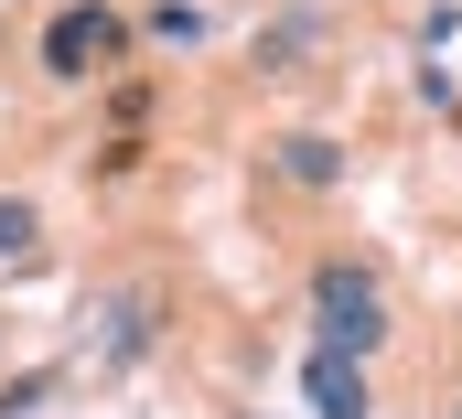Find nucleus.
I'll return each mask as SVG.
<instances>
[{
	"instance_id": "f257e3e1",
	"label": "nucleus",
	"mask_w": 462,
	"mask_h": 419,
	"mask_svg": "<svg viewBox=\"0 0 462 419\" xmlns=\"http://www.w3.org/2000/svg\"><path fill=\"white\" fill-rule=\"evenodd\" d=\"M312 355H345V366H365L376 344H387V291H376V269L365 258H323L312 269Z\"/></svg>"
},
{
	"instance_id": "f03ea898",
	"label": "nucleus",
	"mask_w": 462,
	"mask_h": 419,
	"mask_svg": "<svg viewBox=\"0 0 462 419\" xmlns=\"http://www.w3.org/2000/svg\"><path fill=\"white\" fill-rule=\"evenodd\" d=\"M129 43H140V22H129V11L76 0V11H54V22H43V76H54V87H87V76L129 65Z\"/></svg>"
},
{
	"instance_id": "7ed1b4c3",
	"label": "nucleus",
	"mask_w": 462,
	"mask_h": 419,
	"mask_svg": "<svg viewBox=\"0 0 462 419\" xmlns=\"http://www.w3.org/2000/svg\"><path fill=\"white\" fill-rule=\"evenodd\" d=\"M269 162H280V183H301V194H334V183H345V140H334V129H291Z\"/></svg>"
},
{
	"instance_id": "20e7f679",
	"label": "nucleus",
	"mask_w": 462,
	"mask_h": 419,
	"mask_svg": "<svg viewBox=\"0 0 462 419\" xmlns=\"http://www.w3.org/2000/svg\"><path fill=\"white\" fill-rule=\"evenodd\" d=\"M301 398H312V419H365L376 398H365V366H345V355H312L301 366Z\"/></svg>"
},
{
	"instance_id": "39448f33",
	"label": "nucleus",
	"mask_w": 462,
	"mask_h": 419,
	"mask_svg": "<svg viewBox=\"0 0 462 419\" xmlns=\"http://www.w3.org/2000/svg\"><path fill=\"white\" fill-rule=\"evenodd\" d=\"M151 312H162L151 291H118V302H108V344H97V366H140V355H151Z\"/></svg>"
},
{
	"instance_id": "423d86ee",
	"label": "nucleus",
	"mask_w": 462,
	"mask_h": 419,
	"mask_svg": "<svg viewBox=\"0 0 462 419\" xmlns=\"http://www.w3.org/2000/svg\"><path fill=\"white\" fill-rule=\"evenodd\" d=\"M312 33H323L312 11H291V22H269V33H258V65H269V76H280V65H301V54H312Z\"/></svg>"
},
{
	"instance_id": "0eeeda50",
	"label": "nucleus",
	"mask_w": 462,
	"mask_h": 419,
	"mask_svg": "<svg viewBox=\"0 0 462 419\" xmlns=\"http://www.w3.org/2000/svg\"><path fill=\"white\" fill-rule=\"evenodd\" d=\"M54 387H65V366H22V377H0V419H32Z\"/></svg>"
},
{
	"instance_id": "6e6552de",
	"label": "nucleus",
	"mask_w": 462,
	"mask_h": 419,
	"mask_svg": "<svg viewBox=\"0 0 462 419\" xmlns=\"http://www.w3.org/2000/svg\"><path fill=\"white\" fill-rule=\"evenodd\" d=\"M32 237H43V205L32 194H0V258H32Z\"/></svg>"
},
{
	"instance_id": "1a4fd4ad",
	"label": "nucleus",
	"mask_w": 462,
	"mask_h": 419,
	"mask_svg": "<svg viewBox=\"0 0 462 419\" xmlns=\"http://www.w3.org/2000/svg\"><path fill=\"white\" fill-rule=\"evenodd\" d=\"M140 33H151V43H172V54H183V43H205V11H194V0H162V11H151V22H140Z\"/></svg>"
}]
</instances>
